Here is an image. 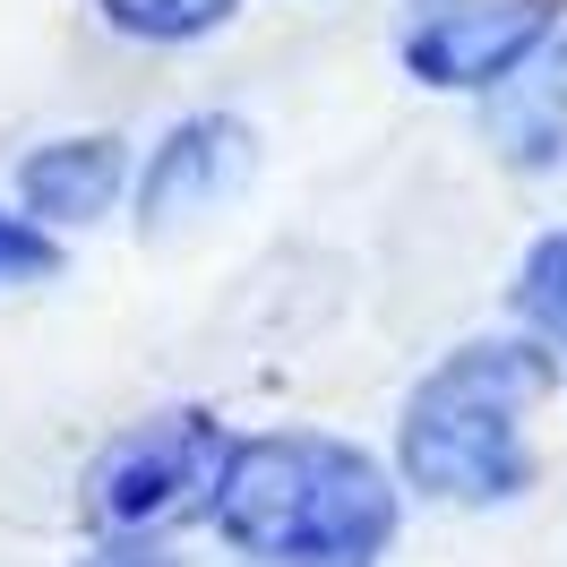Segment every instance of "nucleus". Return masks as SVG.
<instances>
[{
	"instance_id": "obj_9",
	"label": "nucleus",
	"mask_w": 567,
	"mask_h": 567,
	"mask_svg": "<svg viewBox=\"0 0 567 567\" xmlns=\"http://www.w3.org/2000/svg\"><path fill=\"white\" fill-rule=\"evenodd\" d=\"M95 9H104L112 35H130V43H198L215 27H233L241 0H95Z\"/></svg>"
},
{
	"instance_id": "obj_4",
	"label": "nucleus",
	"mask_w": 567,
	"mask_h": 567,
	"mask_svg": "<svg viewBox=\"0 0 567 567\" xmlns=\"http://www.w3.org/2000/svg\"><path fill=\"white\" fill-rule=\"evenodd\" d=\"M550 35H559L550 0H422L395 52L439 95H491L498 78H516Z\"/></svg>"
},
{
	"instance_id": "obj_5",
	"label": "nucleus",
	"mask_w": 567,
	"mask_h": 567,
	"mask_svg": "<svg viewBox=\"0 0 567 567\" xmlns=\"http://www.w3.org/2000/svg\"><path fill=\"white\" fill-rule=\"evenodd\" d=\"M249 164H258V138H249L241 112H198V121H173L164 146L146 155L138 173V224L155 241H173L189 224H207L241 198Z\"/></svg>"
},
{
	"instance_id": "obj_6",
	"label": "nucleus",
	"mask_w": 567,
	"mask_h": 567,
	"mask_svg": "<svg viewBox=\"0 0 567 567\" xmlns=\"http://www.w3.org/2000/svg\"><path fill=\"white\" fill-rule=\"evenodd\" d=\"M121 189H130V146L112 138V130H86V138H52L35 146L27 164H18V207L52 224V233H86V224H104L121 207Z\"/></svg>"
},
{
	"instance_id": "obj_3",
	"label": "nucleus",
	"mask_w": 567,
	"mask_h": 567,
	"mask_svg": "<svg viewBox=\"0 0 567 567\" xmlns=\"http://www.w3.org/2000/svg\"><path fill=\"white\" fill-rule=\"evenodd\" d=\"M233 456V439L215 413H155V422L121 430L104 456L86 464V525L95 533H155L181 507H198L215 491V473Z\"/></svg>"
},
{
	"instance_id": "obj_8",
	"label": "nucleus",
	"mask_w": 567,
	"mask_h": 567,
	"mask_svg": "<svg viewBox=\"0 0 567 567\" xmlns=\"http://www.w3.org/2000/svg\"><path fill=\"white\" fill-rule=\"evenodd\" d=\"M516 319H525L550 353H567V224L542 233V241L516 258Z\"/></svg>"
},
{
	"instance_id": "obj_7",
	"label": "nucleus",
	"mask_w": 567,
	"mask_h": 567,
	"mask_svg": "<svg viewBox=\"0 0 567 567\" xmlns=\"http://www.w3.org/2000/svg\"><path fill=\"white\" fill-rule=\"evenodd\" d=\"M491 146L516 173H567V35L491 86Z\"/></svg>"
},
{
	"instance_id": "obj_11",
	"label": "nucleus",
	"mask_w": 567,
	"mask_h": 567,
	"mask_svg": "<svg viewBox=\"0 0 567 567\" xmlns=\"http://www.w3.org/2000/svg\"><path fill=\"white\" fill-rule=\"evenodd\" d=\"M78 567H189V559H181V550H164L155 533H104V542H95Z\"/></svg>"
},
{
	"instance_id": "obj_2",
	"label": "nucleus",
	"mask_w": 567,
	"mask_h": 567,
	"mask_svg": "<svg viewBox=\"0 0 567 567\" xmlns=\"http://www.w3.org/2000/svg\"><path fill=\"white\" fill-rule=\"evenodd\" d=\"M559 388V361L542 336H482L422 370L395 422V473L404 491L439 507H507L533 491V413Z\"/></svg>"
},
{
	"instance_id": "obj_10",
	"label": "nucleus",
	"mask_w": 567,
	"mask_h": 567,
	"mask_svg": "<svg viewBox=\"0 0 567 567\" xmlns=\"http://www.w3.org/2000/svg\"><path fill=\"white\" fill-rule=\"evenodd\" d=\"M43 276H61V233L0 207V292L9 284H43Z\"/></svg>"
},
{
	"instance_id": "obj_1",
	"label": "nucleus",
	"mask_w": 567,
	"mask_h": 567,
	"mask_svg": "<svg viewBox=\"0 0 567 567\" xmlns=\"http://www.w3.org/2000/svg\"><path fill=\"white\" fill-rule=\"evenodd\" d=\"M215 533L249 567H370L395 542V473L353 439H241L207 491Z\"/></svg>"
}]
</instances>
